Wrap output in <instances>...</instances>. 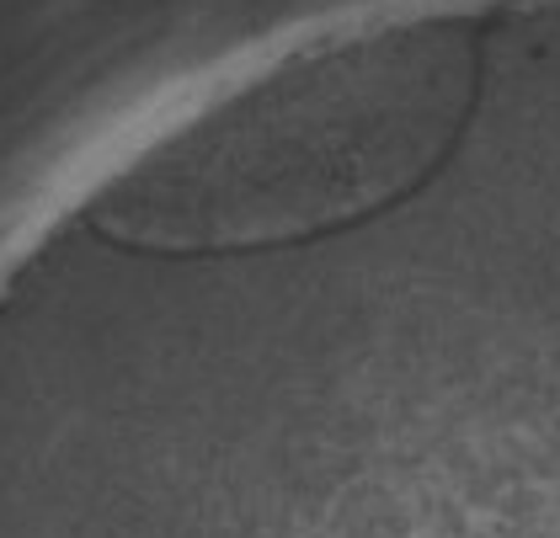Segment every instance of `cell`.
Returning a JSON list of instances; mask_svg holds the SVG:
<instances>
[{
	"mask_svg": "<svg viewBox=\"0 0 560 538\" xmlns=\"http://www.w3.org/2000/svg\"><path fill=\"white\" fill-rule=\"evenodd\" d=\"M475 102V38L411 16L320 43L155 144L96 219L129 246L230 250L352 224L428 176Z\"/></svg>",
	"mask_w": 560,
	"mask_h": 538,
	"instance_id": "1",
	"label": "cell"
}]
</instances>
